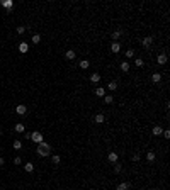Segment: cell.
I'll use <instances>...</instances> for the list:
<instances>
[{"label": "cell", "instance_id": "obj_1", "mask_svg": "<svg viewBox=\"0 0 170 190\" xmlns=\"http://www.w3.org/2000/svg\"><path fill=\"white\" fill-rule=\"evenodd\" d=\"M38 154L39 156H49L51 154V146L43 141L41 144H38Z\"/></svg>", "mask_w": 170, "mask_h": 190}, {"label": "cell", "instance_id": "obj_2", "mask_svg": "<svg viewBox=\"0 0 170 190\" xmlns=\"http://www.w3.org/2000/svg\"><path fill=\"white\" fill-rule=\"evenodd\" d=\"M31 141H34L36 144H41V142L44 141V139H43V134L38 133V131H36V133H31Z\"/></svg>", "mask_w": 170, "mask_h": 190}, {"label": "cell", "instance_id": "obj_3", "mask_svg": "<svg viewBox=\"0 0 170 190\" xmlns=\"http://www.w3.org/2000/svg\"><path fill=\"white\" fill-rule=\"evenodd\" d=\"M15 112H17V114L19 115H24L26 114V112H27V107H26V105H17V107H15Z\"/></svg>", "mask_w": 170, "mask_h": 190}, {"label": "cell", "instance_id": "obj_4", "mask_svg": "<svg viewBox=\"0 0 170 190\" xmlns=\"http://www.w3.org/2000/svg\"><path fill=\"white\" fill-rule=\"evenodd\" d=\"M107 160H109V161L111 163H117V160H119V156H117V153H109V154H107Z\"/></svg>", "mask_w": 170, "mask_h": 190}, {"label": "cell", "instance_id": "obj_5", "mask_svg": "<svg viewBox=\"0 0 170 190\" xmlns=\"http://www.w3.org/2000/svg\"><path fill=\"white\" fill-rule=\"evenodd\" d=\"M94 122L95 124H102V122H105V115L104 114H97L94 117Z\"/></svg>", "mask_w": 170, "mask_h": 190}, {"label": "cell", "instance_id": "obj_6", "mask_svg": "<svg viewBox=\"0 0 170 190\" xmlns=\"http://www.w3.org/2000/svg\"><path fill=\"white\" fill-rule=\"evenodd\" d=\"M151 43H153V38H151V36H146V38L141 41V44H143L145 48H150V46H151Z\"/></svg>", "mask_w": 170, "mask_h": 190}, {"label": "cell", "instance_id": "obj_7", "mask_svg": "<svg viewBox=\"0 0 170 190\" xmlns=\"http://www.w3.org/2000/svg\"><path fill=\"white\" fill-rule=\"evenodd\" d=\"M167 59H169L167 54H158V56H157V63H158V65H165Z\"/></svg>", "mask_w": 170, "mask_h": 190}, {"label": "cell", "instance_id": "obj_8", "mask_svg": "<svg viewBox=\"0 0 170 190\" xmlns=\"http://www.w3.org/2000/svg\"><path fill=\"white\" fill-rule=\"evenodd\" d=\"M75 56H77V53L73 51V49H68V51L65 53V58H66V59H75Z\"/></svg>", "mask_w": 170, "mask_h": 190}, {"label": "cell", "instance_id": "obj_9", "mask_svg": "<svg viewBox=\"0 0 170 190\" xmlns=\"http://www.w3.org/2000/svg\"><path fill=\"white\" fill-rule=\"evenodd\" d=\"M111 51L112 53H119L121 51V43H112L111 44Z\"/></svg>", "mask_w": 170, "mask_h": 190}, {"label": "cell", "instance_id": "obj_10", "mask_svg": "<svg viewBox=\"0 0 170 190\" xmlns=\"http://www.w3.org/2000/svg\"><path fill=\"white\" fill-rule=\"evenodd\" d=\"M90 82H92V83H99V82H100V75H99V73H92V75H90Z\"/></svg>", "mask_w": 170, "mask_h": 190}, {"label": "cell", "instance_id": "obj_11", "mask_svg": "<svg viewBox=\"0 0 170 190\" xmlns=\"http://www.w3.org/2000/svg\"><path fill=\"white\" fill-rule=\"evenodd\" d=\"M19 51H20V53H27V51H29V44H27V43H20V44H19Z\"/></svg>", "mask_w": 170, "mask_h": 190}, {"label": "cell", "instance_id": "obj_12", "mask_svg": "<svg viewBox=\"0 0 170 190\" xmlns=\"http://www.w3.org/2000/svg\"><path fill=\"white\" fill-rule=\"evenodd\" d=\"M121 34H123V31H121V29H117V31H114V32H112V39H114V43H117V39L121 38Z\"/></svg>", "mask_w": 170, "mask_h": 190}, {"label": "cell", "instance_id": "obj_13", "mask_svg": "<svg viewBox=\"0 0 170 190\" xmlns=\"http://www.w3.org/2000/svg\"><path fill=\"white\" fill-rule=\"evenodd\" d=\"M151 80H153V83H160L162 82V75L160 73H153V75H151Z\"/></svg>", "mask_w": 170, "mask_h": 190}, {"label": "cell", "instance_id": "obj_14", "mask_svg": "<svg viewBox=\"0 0 170 190\" xmlns=\"http://www.w3.org/2000/svg\"><path fill=\"white\" fill-rule=\"evenodd\" d=\"M24 170L27 171V173H32L34 171V163H26L24 165Z\"/></svg>", "mask_w": 170, "mask_h": 190}, {"label": "cell", "instance_id": "obj_15", "mask_svg": "<svg viewBox=\"0 0 170 190\" xmlns=\"http://www.w3.org/2000/svg\"><path fill=\"white\" fill-rule=\"evenodd\" d=\"M15 131H17V133H26L24 124H22V122H17V124H15Z\"/></svg>", "mask_w": 170, "mask_h": 190}, {"label": "cell", "instance_id": "obj_16", "mask_svg": "<svg viewBox=\"0 0 170 190\" xmlns=\"http://www.w3.org/2000/svg\"><path fill=\"white\" fill-rule=\"evenodd\" d=\"M129 189V183L128 182H121L119 185H117V190H128Z\"/></svg>", "mask_w": 170, "mask_h": 190}, {"label": "cell", "instance_id": "obj_17", "mask_svg": "<svg viewBox=\"0 0 170 190\" xmlns=\"http://www.w3.org/2000/svg\"><path fill=\"white\" fill-rule=\"evenodd\" d=\"M129 63H128V61H123V63H121V70H123L124 73H128V71H129Z\"/></svg>", "mask_w": 170, "mask_h": 190}, {"label": "cell", "instance_id": "obj_18", "mask_svg": "<svg viewBox=\"0 0 170 190\" xmlns=\"http://www.w3.org/2000/svg\"><path fill=\"white\" fill-rule=\"evenodd\" d=\"M2 5H3L5 9H12V7H14V2H12V0H3Z\"/></svg>", "mask_w": 170, "mask_h": 190}, {"label": "cell", "instance_id": "obj_19", "mask_svg": "<svg viewBox=\"0 0 170 190\" xmlns=\"http://www.w3.org/2000/svg\"><path fill=\"white\" fill-rule=\"evenodd\" d=\"M109 90H116V88H117V87H119V83H117V82H116V80H112V82H109Z\"/></svg>", "mask_w": 170, "mask_h": 190}, {"label": "cell", "instance_id": "obj_20", "mask_svg": "<svg viewBox=\"0 0 170 190\" xmlns=\"http://www.w3.org/2000/svg\"><path fill=\"white\" fill-rule=\"evenodd\" d=\"M95 95H97V97H104V95H105V90L102 88V87H99V88L95 90Z\"/></svg>", "mask_w": 170, "mask_h": 190}, {"label": "cell", "instance_id": "obj_21", "mask_svg": "<svg viewBox=\"0 0 170 190\" xmlns=\"http://www.w3.org/2000/svg\"><path fill=\"white\" fill-rule=\"evenodd\" d=\"M162 133H163V129H162L160 126H155V127H153V134H155V136H160Z\"/></svg>", "mask_w": 170, "mask_h": 190}, {"label": "cell", "instance_id": "obj_22", "mask_svg": "<svg viewBox=\"0 0 170 190\" xmlns=\"http://www.w3.org/2000/svg\"><path fill=\"white\" fill-rule=\"evenodd\" d=\"M88 66H90V63H88V59H84V61H80V68H82V70H87Z\"/></svg>", "mask_w": 170, "mask_h": 190}, {"label": "cell", "instance_id": "obj_23", "mask_svg": "<svg viewBox=\"0 0 170 190\" xmlns=\"http://www.w3.org/2000/svg\"><path fill=\"white\" fill-rule=\"evenodd\" d=\"M102 98H104V102H105V104H112V100H114V97H112V95H104Z\"/></svg>", "mask_w": 170, "mask_h": 190}, {"label": "cell", "instance_id": "obj_24", "mask_svg": "<svg viewBox=\"0 0 170 190\" xmlns=\"http://www.w3.org/2000/svg\"><path fill=\"white\" fill-rule=\"evenodd\" d=\"M146 160H148V161H155V153L148 151V153H146Z\"/></svg>", "mask_w": 170, "mask_h": 190}, {"label": "cell", "instance_id": "obj_25", "mask_svg": "<svg viewBox=\"0 0 170 190\" xmlns=\"http://www.w3.org/2000/svg\"><path fill=\"white\" fill-rule=\"evenodd\" d=\"M126 58H128V59L134 58V51H133V49H128V51H126Z\"/></svg>", "mask_w": 170, "mask_h": 190}, {"label": "cell", "instance_id": "obj_26", "mask_svg": "<svg viewBox=\"0 0 170 190\" xmlns=\"http://www.w3.org/2000/svg\"><path fill=\"white\" fill-rule=\"evenodd\" d=\"M51 161L55 163V165H60V161H61V158H60V156H58V154H55V156H53V158H51Z\"/></svg>", "mask_w": 170, "mask_h": 190}, {"label": "cell", "instance_id": "obj_27", "mask_svg": "<svg viewBox=\"0 0 170 190\" xmlns=\"http://www.w3.org/2000/svg\"><path fill=\"white\" fill-rule=\"evenodd\" d=\"M39 41H41V36H39V34H34V36H32V43H34V44H39Z\"/></svg>", "mask_w": 170, "mask_h": 190}, {"label": "cell", "instance_id": "obj_28", "mask_svg": "<svg viewBox=\"0 0 170 190\" xmlns=\"http://www.w3.org/2000/svg\"><path fill=\"white\" fill-rule=\"evenodd\" d=\"M134 65H136L138 68H141L143 66V59L141 58H136V59H134Z\"/></svg>", "mask_w": 170, "mask_h": 190}, {"label": "cell", "instance_id": "obj_29", "mask_svg": "<svg viewBox=\"0 0 170 190\" xmlns=\"http://www.w3.org/2000/svg\"><path fill=\"white\" fill-rule=\"evenodd\" d=\"M12 146H14V149H20V148H22V142H20V141H14Z\"/></svg>", "mask_w": 170, "mask_h": 190}, {"label": "cell", "instance_id": "obj_30", "mask_svg": "<svg viewBox=\"0 0 170 190\" xmlns=\"http://www.w3.org/2000/svg\"><path fill=\"white\" fill-rule=\"evenodd\" d=\"M14 165H22V158H20V156H15V158H14Z\"/></svg>", "mask_w": 170, "mask_h": 190}, {"label": "cell", "instance_id": "obj_31", "mask_svg": "<svg viewBox=\"0 0 170 190\" xmlns=\"http://www.w3.org/2000/svg\"><path fill=\"white\" fill-rule=\"evenodd\" d=\"M24 32H26V27H24V26L17 27V34H24Z\"/></svg>", "mask_w": 170, "mask_h": 190}, {"label": "cell", "instance_id": "obj_32", "mask_svg": "<svg viewBox=\"0 0 170 190\" xmlns=\"http://www.w3.org/2000/svg\"><path fill=\"white\" fill-rule=\"evenodd\" d=\"M121 170H123V166H121V165L117 163V165L114 166V171H116V173H119V171H121Z\"/></svg>", "mask_w": 170, "mask_h": 190}, {"label": "cell", "instance_id": "obj_33", "mask_svg": "<svg viewBox=\"0 0 170 190\" xmlns=\"http://www.w3.org/2000/svg\"><path fill=\"white\" fill-rule=\"evenodd\" d=\"M133 161H140V154H138V153L133 154Z\"/></svg>", "mask_w": 170, "mask_h": 190}, {"label": "cell", "instance_id": "obj_34", "mask_svg": "<svg viewBox=\"0 0 170 190\" xmlns=\"http://www.w3.org/2000/svg\"><path fill=\"white\" fill-rule=\"evenodd\" d=\"M162 134H163V138H165V139H169V138H170V131H163Z\"/></svg>", "mask_w": 170, "mask_h": 190}, {"label": "cell", "instance_id": "obj_35", "mask_svg": "<svg viewBox=\"0 0 170 190\" xmlns=\"http://www.w3.org/2000/svg\"><path fill=\"white\" fill-rule=\"evenodd\" d=\"M24 138H26V139H31V133H24Z\"/></svg>", "mask_w": 170, "mask_h": 190}, {"label": "cell", "instance_id": "obj_36", "mask_svg": "<svg viewBox=\"0 0 170 190\" xmlns=\"http://www.w3.org/2000/svg\"><path fill=\"white\" fill-rule=\"evenodd\" d=\"M3 163H5V161H3V158H0V166H3Z\"/></svg>", "mask_w": 170, "mask_h": 190}, {"label": "cell", "instance_id": "obj_37", "mask_svg": "<svg viewBox=\"0 0 170 190\" xmlns=\"http://www.w3.org/2000/svg\"><path fill=\"white\" fill-rule=\"evenodd\" d=\"M0 136H2V131H0Z\"/></svg>", "mask_w": 170, "mask_h": 190}, {"label": "cell", "instance_id": "obj_38", "mask_svg": "<svg viewBox=\"0 0 170 190\" xmlns=\"http://www.w3.org/2000/svg\"><path fill=\"white\" fill-rule=\"evenodd\" d=\"M155 190H160V189H155Z\"/></svg>", "mask_w": 170, "mask_h": 190}]
</instances>
